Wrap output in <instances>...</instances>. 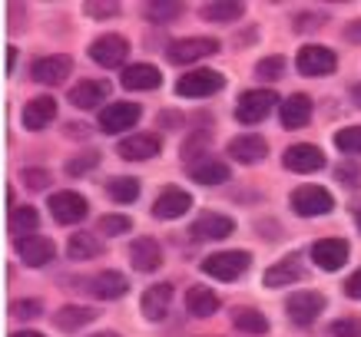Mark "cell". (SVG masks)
Returning a JSON list of instances; mask_svg holds the SVG:
<instances>
[{
	"label": "cell",
	"instance_id": "48",
	"mask_svg": "<svg viewBox=\"0 0 361 337\" xmlns=\"http://www.w3.org/2000/svg\"><path fill=\"white\" fill-rule=\"evenodd\" d=\"M13 60H17V50H13V46H11V50H7V73H11V70H13Z\"/></svg>",
	"mask_w": 361,
	"mask_h": 337
},
{
	"label": "cell",
	"instance_id": "38",
	"mask_svg": "<svg viewBox=\"0 0 361 337\" xmlns=\"http://www.w3.org/2000/svg\"><path fill=\"white\" fill-rule=\"evenodd\" d=\"M99 231H103V235H123V231H130V218L126 215H103L99 218Z\"/></svg>",
	"mask_w": 361,
	"mask_h": 337
},
{
	"label": "cell",
	"instance_id": "21",
	"mask_svg": "<svg viewBox=\"0 0 361 337\" xmlns=\"http://www.w3.org/2000/svg\"><path fill=\"white\" fill-rule=\"evenodd\" d=\"M189 208H192V196H189V192H183V189H166L163 196L153 202V215L173 222V218H179L183 212H189Z\"/></svg>",
	"mask_w": 361,
	"mask_h": 337
},
{
	"label": "cell",
	"instance_id": "44",
	"mask_svg": "<svg viewBox=\"0 0 361 337\" xmlns=\"http://www.w3.org/2000/svg\"><path fill=\"white\" fill-rule=\"evenodd\" d=\"M345 294L355 298V301H361V272H355L348 281H345Z\"/></svg>",
	"mask_w": 361,
	"mask_h": 337
},
{
	"label": "cell",
	"instance_id": "33",
	"mask_svg": "<svg viewBox=\"0 0 361 337\" xmlns=\"http://www.w3.org/2000/svg\"><path fill=\"white\" fill-rule=\"evenodd\" d=\"M232 324L245 331V334H265L269 331V321H265L262 311H255V307H235L232 311Z\"/></svg>",
	"mask_w": 361,
	"mask_h": 337
},
{
	"label": "cell",
	"instance_id": "7",
	"mask_svg": "<svg viewBox=\"0 0 361 337\" xmlns=\"http://www.w3.org/2000/svg\"><path fill=\"white\" fill-rule=\"evenodd\" d=\"M169 63H196L202 56L219 53V40L212 37H189V40H173L169 44Z\"/></svg>",
	"mask_w": 361,
	"mask_h": 337
},
{
	"label": "cell",
	"instance_id": "4",
	"mask_svg": "<svg viewBox=\"0 0 361 337\" xmlns=\"http://www.w3.org/2000/svg\"><path fill=\"white\" fill-rule=\"evenodd\" d=\"M130 56V44L116 37V33H103L90 44V60L103 70H113V66H123V60Z\"/></svg>",
	"mask_w": 361,
	"mask_h": 337
},
{
	"label": "cell",
	"instance_id": "51",
	"mask_svg": "<svg viewBox=\"0 0 361 337\" xmlns=\"http://www.w3.org/2000/svg\"><path fill=\"white\" fill-rule=\"evenodd\" d=\"M355 222H358V229H361V212H358V215H355Z\"/></svg>",
	"mask_w": 361,
	"mask_h": 337
},
{
	"label": "cell",
	"instance_id": "6",
	"mask_svg": "<svg viewBox=\"0 0 361 337\" xmlns=\"http://www.w3.org/2000/svg\"><path fill=\"white\" fill-rule=\"evenodd\" d=\"M285 311H288V317H292V324H298V327L315 324V317L325 311V294H318V291H295L292 298H288Z\"/></svg>",
	"mask_w": 361,
	"mask_h": 337
},
{
	"label": "cell",
	"instance_id": "37",
	"mask_svg": "<svg viewBox=\"0 0 361 337\" xmlns=\"http://www.w3.org/2000/svg\"><path fill=\"white\" fill-rule=\"evenodd\" d=\"M176 13H183V4H176V0H169V4H146V17L149 20H169Z\"/></svg>",
	"mask_w": 361,
	"mask_h": 337
},
{
	"label": "cell",
	"instance_id": "25",
	"mask_svg": "<svg viewBox=\"0 0 361 337\" xmlns=\"http://www.w3.org/2000/svg\"><path fill=\"white\" fill-rule=\"evenodd\" d=\"M173 305V284H153V288H146L142 291V314L149 317V321H163L166 311Z\"/></svg>",
	"mask_w": 361,
	"mask_h": 337
},
{
	"label": "cell",
	"instance_id": "24",
	"mask_svg": "<svg viewBox=\"0 0 361 337\" xmlns=\"http://www.w3.org/2000/svg\"><path fill=\"white\" fill-rule=\"evenodd\" d=\"M279 116H282V126L285 129H302L308 120H312V99L305 93H295V96H288L279 106Z\"/></svg>",
	"mask_w": 361,
	"mask_h": 337
},
{
	"label": "cell",
	"instance_id": "30",
	"mask_svg": "<svg viewBox=\"0 0 361 337\" xmlns=\"http://www.w3.org/2000/svg\"><path fill=\"white\" fill-rule=\"evenodd\" d=\"M302 278V268H298L295 258H282L279 265H272L269 272H265V284L269 288H282V284H292Z\"/></svg>",
	"mask_w": 361,
	"mask_h": 337
},
{
	"label": "cell",
	"instance_id": "34",
	"mask_svg": "<svg viewBox=\"0 0 361 337\" xmlns=\"http://www.w3.org/2000/svg\"><path fill=\"white\" fill-rule=\"evenodd\" d=\"M106 192H110L113 202H120V205H130L140 198V182L130 179V175H113L110 185H106Z\"/></svg>",
	"mask_w": 361,
	"mask_h": 337
},
{
	"label": "cell",
	"instance_id": "19",
	"mask_svg": "<svg viewBox=\"0 0 361 337\" xmlns=\"http://www.w3.org/2000/svg\"><path fill=\"white\" fill-rule=\"evenodd\" d=\"M87 288H90V294H97L103 301H116V298H123V294L130 291V281L120 272H99L87 281Z\"/></svg>",
	"mask_w": 361,
	"mask_h": 337
},
{
	"label": "cell",
	"instance_id": "17",
	"mask_svg": "<svg viewBox=\"0 0 361 337\" xmlns=\"http://www.w3.org/2000/svg\"><path fill=\"white\" fill-rule=\"evenodd\" d=\"M232 229H235V222L226 215H202L192 222V229L189 235L196 241H219V239H229Z\"/></svg>",
	"mask_w": 361,
	"mask_h": 337
},
{
	"label": "cell",
	"instance_id": "10",
	"mask_svg": "<svg viewBox=\"0 0 361 337\" xmlns=\"http://www.w3.org/2000/svg\"><path fill=\"white\" fill-rule=\"evenodd\" d=\"M50 212H54L60 225H77V222L87 218L90 205L87 198L77 196V192H56V196H50Z\"/></svg>",
	"mask_w": 361,
	"mask_h": 337
},
{
	"label": "cell",
	"instance_id": "12",
	"mask_svg": "<svg viewBox=\"0 0 361 337\" xmlns=\"http://www.w3.org/2000/svg\"><path fill=\"white\" fill-rule=\"evenodd\" d=\"M285 169H292V172H318L322 165H325V155L318 146H308V142H298V146H288L282 155Z\"/></svg>",
	"mask_w": 361,
	"mask_h": 337
},
{
	"label": "cell",
	"instance_id": "32",
	"mask_svg": "<svg viewBox=\"0 0 361 337\" xmlns=\"http://www.w3.org/2000/svg\"><path fill=\"white\" fill-rule=\"evenodd\" d=\"M99 251H103V245H99V239H93L90 231H77V235L70 239V245H66V255H70L73 261L97 258Z\"/></svg>",
	"mask_w": 361,
	"mask_h": 337
},
{
	"label": "cell",
	"instance_id": "1",
	"mask_svg": "<svg viewBox=\"0 0 361 337\" xmlns=\"http://www.w3.org/2000/svg\"><path fill=\"white\" fill-rule=\"evenodd\" d=\"M252 265V255L249 251H216V255H209L199 268L209 274V278H216V281H235L242 274L249 272Z\"/></svg>",
	"mask_w": 361,
	"mask_h": 337
},
{
	"label": "cell",
	"instance_id": "35",
	"mask_svg": "<svg viewBox=\"0 0 361 337\" xmlns=\"http://www.w3.org/2000/svg\"><path fill=\"white\" fill-rule=\"evenodd\" d=\"M335 146L348 155H361V126H348L335 136Z\"/></svg>",
	"mask_w": 361,
	"mask_h": 337
},
{
	"label": "cell",
	"instance_id": "11",
	"mask_svg": "<svg viewBox=\"0 0 361 337\" xmlns=\"http://www.w3.org/2000/svg\"><path fill=\"white\" fill-rule=\"evenodd\" d=\"M142 116V109L136 103H110L99 113V129L103 132H126L130 126H136Z\"/></svg>",
	"mask_w": 361,
	"mask_h": 337
},
{
	"label": "cell",
	"instance_id": "50",
	"mask_svg": "<svg viewBox=\"0 0 361 337\" xmlns=\"http://www.w3.org/2000/svg\"><path fill=\"white\" fill-rule=\"evenodd\" d=\"M93 337H120V334H113V331H103V334H93Z\"/></svg>",
	"mask_w": 361,
	"mask_h": 337
},
{
	"label": "cell",
	"instance_id": "20",
	"mask_svg": "<svg viewBox=\"0 0 361 337\" xmlns=\"http://www.w3.org/2000/svg\"><path fill=\"white\" fill-rule=\"evenodd\" d=\"M189 175H192V182L199 185H222L229 182V165L219 163V159H209V155H199L196 163H189Z\"/></svg>",
	"mask_w": 361,
	"mask_h": 337
},
{
	"label": "cell",
	"instance_id": "2",
	"mask_svg": "<svg viewBox=\"0 0 361 337\" xmlns=\"http://www.w3.org/2000/svg\"><path fill=\"white\" fill-rule=\"evenodd\" d=\"M275 106H279L275 89H249V93H242L239 103H235V120L245 122V126H252V122H262Z\"/></svg>",
	"mask_w": 361,
	"mask_h": 337
},
{
	"label": "cell",
	"instance_id": "3",
	"mask_svg": "<svg viewBox=\"0 0 361 337\" xmlns=\"http://www.w3.org/2000/svg\"><path fill=\"white\" fill-rule=\"evenodd\" d=\"M292 208H295V215H302V218L329 215L331 208H335V198H331V192H325L322 185H298L295 192H292Z\"/></svg>",
	"mask_w": 361,
	"mask_h": 337
},
{
	"label": "cell",
	"instance_id": "5",
	"mask_svg": "<svg viewBox=\"0 0 361 337\" xmlns=\"http://www.w3.org/2000/svg\"><path fill=\"white\" fill-rule=\"evenodd\" d=\"M222 87H226L222 73H216V70H192V73H186V77L176 83V93L189 99H202V96L219 93Z\"/></svg>",
	"mask_w": 361,
	"mask_h": 337
},
{
	"label": "cell",
	"instance_id": "27",
	"mask_svg": "<svg viewBox=\"0 0 361 337\" xmlns=\"http://www.w3.org/2000/svg\"><path fill=\"white\" fill-rule=\"evenodd\" d=\"M186 307L192 317H212L219 311V298H216V291H209L202 284H192L186 291Z\"/></svg>",
	"mask_w": 361,
	"mask_h": 337
},
{
	"label": "cell",
	"instance_id": "40",
	"mask_svg": "<svg viewBox=\"0 0 361 337\" xmlns=\"http://www.w3.org/2000/svg\"><path fill=\"white\" fill-rule=\"evenodd\" d=\"M282 70H285L282 56H269V60H262V63L255 66V73H259L262 80H279L282 77Z\"/></svg>",
	"mask_w": 361,
	"mask_h": 337
},
{
	"label": "cell",
	"instance_id": "22",
	"mask_svg": "<svg viewBox=\"0 0 361 337\" xmlns=\"http://www.w3.org/2000/svg\"><path fill=\"white\" fill-rule=\"evenodd\" d=\"M17 251H20L23 265H30V268H44L47 261H54L56 248L50 239H40V235H30V239H20L17 241Z\"/></svg>",
	"mask_w": 361,
	"mask_h": 337
},
{
	"label": "cell",
	"instance_id": "39",
	"mask_svg": "<svg viewBox=\"0 0 361 337\" xmlns=\"http://www.w3.org/2000/svg\"><path fill=\"white\" fill-rule=\"evenodd\" d=\"M331 337H361V317H341L331 324Z\"/></svg>",
	"mask_w": 361,
	"mask_h": 337
},
{
	"label": "cell",
	"instance_id": "43",
	"mask_svg": "<svg viewBox=\"0 0 361 337\" xmlns=\"http://www.w3.org/2000/svg\"><path fill=\"white\" fill-rule=\"evenodd\" d=\"M87 13H90V17H116V13H120V7H116V4H93V0H90Z\"/></svg>",
	"mask_w": 361,
	"mask_h": 337
},
{
	"label": "cell",
	"instance_id": "49",
	"mask_svg": "<svg viewBox=\"0 0 361 337\" xmlns=\"http://www.w3.org/2000/svg\"><path fill=\"white\" fill-rule=\"evenodd\" d=\"M11 337H44L40 331H17V334H11Z\"/></svg>",
	"mask_w": 361,
	"mask_h": 337
},
{
	"label": "cell",
	"instance_id": "9",
	"mask_svg": "<svg viewBox=\"0 0 361 337\" xmlns=\"http://www.w3.org/2000/svg\"><path fill=\"white\" fill-rule=\"evenodd\" d=\"M335 53H331L329 46H302L295 56V66L298 73H305V77H329L331 70H335Z\"/></svg>",
	"mask_w": 361,
	"mask_h": 337
},
{
	"label": "cell",
	"instance_id": "46",
	"mask_svg": "<svg viewBox=\"0 0 361 337\" xmlns=\"http://www.w3.org/2000/svg\"><path fill=\"white\" fill-rule=\"evenodd\" d=\"M66 136H77V139H83V136H90V129L83 126V122H70V126H66Z\"/></svg>",
	"mask_w": 361,
	"mask_h": 337
},
{
	"label": "cell",
	"instance_id": "31",
	"mask_svg": "<svg viewBox=\"0 0 361 337\" xmlns=\"http://www.w3.org/2000/svg\"><path fill=\"white\" fill-rule=\"evenodd\" d=\"M199 13H202V20L229 23V20H239L242 17V4L239 0H216V4H206Z\"/></svg>",
	"mask_w": 361,
	"mask_h": 337
},
{
	"label": "cell",
	"instance_id": "15",
	"mask_svg": "<svg viewBox=\"0 0 361 337\" xmlns=\"http://www.w3.org/2000/svg\"><path fill=\"white\" fill-rule=\"evenodd\" d=\"M20 120H23V126H27V129H33V132L47 129V126L56 120V103L50 96H33L30 103L23 106Z\"/></svg>",
	"mask_w": 361,
	"mask_h": 337
},
{
	"label": "cell",
	"instance_id": "29",
	"mask_svg": "<svg viewBox=\"0 0 361 337\" xmlns=\"http://www.w3.org/2000/svg\"><path fill=\"white\" fill-rule=\"evenodd\" d=\"M37 225H40V215H37V208H30V205L11 208L7 229H11V235H17V241H20V239H30V231H37Z\"/></svg>",
	"mask_w": 361,
	"mask_h": 337
},
{
	"label": "cell",
	"instance_id": "14",
	"mask_svg": "<svg viewBox=\"0 0 361 337\" xmlns=\"http://www.w3.org/2000/svg\"><path fill=\"white\" fill-rule=\"evenodd\" d=\"M106 96H110V83L106 80H80L77 87L70 89V103L77 109H97L103 106Z\"/></svg>",
	"mask_w": 361,
	"mask_h": 337
},
{
	"label": "cell",
	"instance_id": "23",
	"mask_svg": "<svg viewBox=\"0 0 361 337\" xmlns=\"http://www.w3.org/2000/svg\"><path fill=\"white\" fill-rule=\"evenodd\" d=\"M120 83L126 89H140V93H146V89H159L163 73H159L153 63H133V66H126V70H123Z\"/></svg>",
	"mask_w": 361,
	"mask_h": 337
},
{
	"label": "cell",
	"instance_id": "26",
	"mask_svg": "<svg viewBox=\"0 0 361 337\" xmlns=\"http://www.w3.org/2000/svg\"><path fill=\"white\" fill-rule=\"evenodd\" d=\"M130 261L140 272H156V268L163 265V248H159L153 239H136L130 245Z\"/></svg>",
	"mask_w": 361,
	"mask_h": 337
},
{
	"label": "cell",
	"instance_id": "42",
	"mask_svg": "<svg viewBox=\"0 0 361 337\" xmlns=\"http://www.w3.org/2000/svg\"><path fill=\"white\" fill-rule=\"evenodd\" d=\"M11 314L13 317H37L40 314V305H37V301H13Z\"/></svg>",
	"mask_w": 361,
	"mask_h": 337
},
{
	"label": "cell",
	"instance_id": "45",
	"mask_svg": "<svg viewBox=\"0 0 361 337\" xmlns=\"http://www.w3.org/2000/svg\"><path fill=\"white\" fill-rule=\"evenodd\" d=\"M345 37H348L351 44H361V20H351L348 27H345Z\"/></svg>",
	"mask_w": 361,
	"mask_h": 337
},
{
	"label": "cell",
	"instance_id": "18",
	"mask_svg": "<svg viewBox=\"0 0 361 337\" xmlns=\"http://www.w3.org/2000/svg\"><path fill=\"white\" fill-rule=\"evenodd\" d=\"M33 80L37 83H44V87H60L66 77H70V60L66 56H40L37 63H33Z\"/></svg>",
	"mask_w": 361,
	"mask_h": 337
},
{
	"label": "cell",
	"instance_id": "41",
	"mask_svg": "<svg viewBox=\"0 0 361 337\" xmlns=\"http://www.w3.org/2000/svg\"><path fill=\"white\" fill-rule=\"evenodd\" d=\"M23 182H27V189L40 192L44 185H50V172H40V169H27V172H23Z\"/></svg>",
	"mask_w": 361,
	"mask_h": 337
},
{
	"label": "cell",
	"instance_id": "8",
	"mask_svg": "<svg viewBox=\"0 0 361 337\" xmlns=\"http://www.w3.org/2000/svg\"><path fill=\"white\" fill-rule=\"evenodd\" d=\"M159 149H163V139L156 132H133V136L116 142V153L123 159H133V163H146V159L159 155Z\"/></svg>",
	"mask_w": 361,
	"mask_h": 337
},
{
	"label": "cell",
	"instance_id": "16",
	"mask_svg": "<svg viewBox=\"0 0 361 337\" xmlns=\"http://www.w3.org/2000/svg\"><path fill=\"white\" fill-rule=\"evenodd\" d=\"M265 153H269L265 139H262V136H252V132H245V136H235V139L229 142V155L235 159V163H242V165L262 163Z\"/></svg>",
	"mask_w": 361,
	"mask_h": 337
},
{
	"label": "cell",
	"instance_id": "28",
	"mask_svg": "<svg viewBox=\"0 0 361 337\" xmlns=\"http://www.w3.org/2000/svg\"><path fill=\"white\" fill-rule=\"evenodd\" d=\"M97 321V311L93 307H83V305H66L56 311L54 324L60 327V331H80V327H87Z\"/></svg>",
	"mask_w": 361,
	"mask_h": 337
},
{
	"label": "cell",
	"instance_id": "47",
	"mask_svg": "<svg viewBox=\"0 0 361 337\" xmlns=\"http://www.w3.org/2000/svg\"><path fill=\"white\" fill-rule=\"evenodd\" d=\"M351 99H355V106H361V83H355V87H351Z\"/></svg>",
	"mask_w": 361,
	"mask_h": 337
},
{
	"label": "cell",
	"instance_id": "36",
	"mask_svg": "<svg viewBox=\"0 0 361 337\" xmlns=\"http://www.w3.org/2000/svg\"><path fill=\"white\" fill-rule=\"evenodd\" d=\"M97 163H99L97 153H80L66 163V175H87L90 169H97Z\"/></svg>",
	"mask_w": 361,
	"mask_h": 337
},
{
	"label": "cell",
	"instance_id": "13",
	"mask_svg": "<svg viewBox=\"0 0 361 337\" xmlns=\"http://www.w3.org/2000/svg\"><path fill=\"white\" fill-rule=\"evenodd\" d=\"M345 258H348V241L345 239H322L312 248V261L318 268H325V272H338Z\"/></svg>",
	"mask_w": 361,
	"mask_h": 337
}]
</instances>
